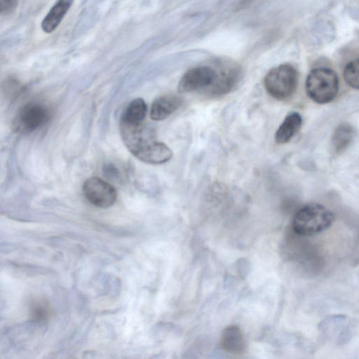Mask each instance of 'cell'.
<instances>
[{
	"mask_svg": "<svg viewBox=\"0 0 359 359\" xmlns=\"http://www.w3.org/2000/svg\"><path fill=\"white\" fill-rule=\"evenodd\" d=\"M334 219V213L327 208L318 203H310L296 212L292 227L296 234L310 236L330 228Z\"/></svg>",
	"mask_w": 359,
	"mask_h": 359,
	"instance_id": "6da1fadb",
	"label": "cell"
},
{
	"mask_svg": "<svg viewBox=\"0 0 359 359\" xmlns=\"http://www.w3.org/2000/svg\"><path fill=\"white\" fill-rule=\"evenodd\" d=\"M308 97L318 104L332 102L339 90V79L336 72L329 67L313 69L308 74L306 83Z\"/></svg>",
	"mask_w": 359,
	"mask_h": 359,
	"instance_id": "7a4b0ae2",
	"label": "cell"
},
{
	"mask_svg": "<svg viewBox=\"0 0 359 359\" xmlns=\"http://www.w3.org/2000/svg\"><path fill=\"white\" fill-rule=\"evenodd\" d=\"M298 81L297 69L290 64H282L269 71L264 84L267 93L273 98L284 100L296 90Z\"/></svg>",
	"mask_w": 359,
	"mask_h": 359,
	"instance_id": "3957f363",
	"label": "cell"
},
{
	"mask_svg": "<svg viewBox=\"0 0 359 359\" xmlns=\"http://www.w3.org/2000/svg\"><path fill=\"white\" fill-rule=\"evenodd\" d=\"M50 118L48 108L38 102H31L23 105L18 111L13 128L20 133H29L42 126Z\"/></svg>",
	"mask_w": 359,
	"mask_h": 359,
	"instance_id": "277c9868",
	"label": "cell"
},
{
	"mask_svg": "<svg viewBox=\"0 0 359 359\" xmlns=\"http://www.w3.org/2000/svg\"><path fill=\"white\" fill-rule=\"evenodd\" d=\"M83 193L86 198L93 205L107 208L116 200L115 188L104 180L92 177L87 179L83 185Z\"/></svg>",
	"mask_w": 359,
	"mask_h": 359,
	"instance_id": "5b68a950",
	"label": "cell"
},
{
	"mask_svg": "<svg viewBox=\"0 0 359 359\" xmlns=\"http://www.w3.org/2000/svg\"><path fill=\"white\" fill-rule=\"evenodd\" d=\"M217 75V69L201 65L192 67L182 76L178 83V91L182 93L205 90L212 85Z\"/></svg>",
	"mask_w": 359,
	"mask_h": 359,
	"instance_id": "8992f818",
	"label": "cell"
},
{
	"mask_svg": "<svg viewBox=\"0 0 359 359\" xmlns=\"http://www.w3.org/2000/svg\"><path fill=\"white\" fill-rule=\"evenodd\" d=\"M319 330L329 341L343 345L352 337V328L348 319L341 315L332 316L324 319Z\"/></svg>",
	"mask_w": 359,
	"mask_h": 359,
	"instance_id": "52a82bcc",
	"label": "cell"
},
{
	"mask_svg": "<svg viewBox=\"0 0 359 359\" xmlns=\"http://www.w3.org/2000/svg\"><path fill=\"white\" fill-rule=\"evenodd\" d=\"M239 72L236 67H222L217 70L215 81L204 90L209 96L219 97L230 92L238 82Z\"/></svg>",
	"mask_w": 359,
	"mask_h": 359,
	"instance_id": "ba28073f",
	"label": "cell"
},
{
	"mask_svg": "<svg viewBox=\"0 0 359 359\" xmlns=\"http://www.w3.org/2000/svg\"><path fill=\"white\" fill-rule=\"evenodd\" d=\"M182 104V100L174 94H165L156 98L151 107L150 117L154 121L168 118Z\"/></svg>",
	"mask_w": 359,
	"mask_h": 359,
	"instance_id": "9c48e42d",
	"label": "cell"
},
{
	"mask_svg": "<svg viewBox=\"0 0 359 359\" xmlns=\"http://www.w3.org/2000/svg\"><path fill=\"white\" fill-rule=\"evenodd\" d=\"M74 0H57L41 22V29L46 33L54 32L72 6Z\"/></svg>",
	"mask_w": 359,
	"mask_h": 359,
	"instance_id": "30bf717a",
	"label": "cell"
},
{
	"mask_svg": "<svg viewBox=\"0 0 359 359\" xmlns=\"http://www.w3.org/2000/svg\"><path fill=\"white\" fill-rule=\"evenodd\" d=\"M302 124L301 115L296 111L287 115L275 134L278 144H285L297 133Z\"/></svg>",
	"mask_w": 359,
	"mask_h": 359,
	"instance_id": "8fae6325",
	"label": "cell"
},
{
	"mask_svg": "<svg viewBox=\"0 0 359 359\" xmlns=\"http://www.w3.org/2000/svg\"><path fill=\"white\" fill-rule=\"evenodd\" d=\"M220 343L225 351L232 353H243L246 347L242 331L235 325L229 326L223 330Z\"/></svg>",
	"mask_w": 359,
	"mask_h": 359,
	"instance_id": "7c38bea8",
	"label": "cell"
},
{
	"mask_svg": "<svg viewBox=\"0 0 359 359\" xmlns=\"http://www.w3.org/2000/svg\"><path fill=\"white\" fill-rule=\"evenodd\" d=\"M354 130L348 123L339 124L334 130L332 137V147L334 151L340 154L343 153L351 142Z\"/></svg>",
	"mask_w": 359,
	"mask_h": 359,
	"instance_id": "4fadbf2b",
	"label": "cell"
},
{
	"mask_svg": "<svg viewBox=\"0 0 359 359\" xmlns=\"http://www.w3.org/2000/svg\"><path fill=\"white\" fill-rule=\"evenodd\" d=\"M147 107L142 98H136L131 101L123 112L121 121L122 123L136 125L144 123Z\"/></svg>",
	"mask_w": 359,
	"mask_h": 359,
	"instance_id": "5bb4252c",
	"label": "cell"
},
{
	"mask_svg": "<svg viewBox=\"0 0 359 359\" xmlns=\"http://www.w3.org/2000/svg\"><path fill=\"white\" fill-rule=\"evenodd\" d=\"M343 76L347 85L359 90V58L351 60L346 65Z\"/></svg>",
	"mask_w": 359,
	"mask_h": 359,
	"instance_id": "9a60e30c",
	"label": "cell"
},
{
	"mask_svg": "<svg viewBox=\"0 0 359 359\" xmlns=\"http://www.w3.org/2000/svg\"><path fill=\"white\" fill-rule=\"evenodd\" d=\"M31 311L33 318L38 321L47 319L50 315V307L45 302L42 301L34 302L32 306Z\"/></svg>",
	"mask_w": 359,
	"mask_h": 359,
	"instance_id": "2e32d148",
	"label": "cell"
},
{
	"mask_svg": "<svg viewBox=\"0 0 359 359\" xmlns=\"http://www.w3.org/2000/svg\"><path fill=\"white\" fill-rule=\"evenodd\" d=\"M18 0H0V12L1 15H7L13 13L17 6Z\"/></svg>",
	"mask_w": 359,
	"mask_h": 359,
	"instance_id": "e0dca14e",
	"label": "cell"
}]
</instances>
